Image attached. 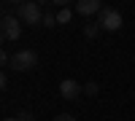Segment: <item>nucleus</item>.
<instances>
[{
	"instance_id": "1",
	"label": "nucleus",
	"mask_w": 135,
	"mask_h": 121,
	"mask_svg": "<svg viewBox=\"0 0 135 121\" xmlns=\"http://www.w3.org/2000/svg\"><path fill=\"white\" fill-rule=\"evenodd\" d=\"M16 16L22 19V22H27V24H43V16H46V14H43V8H41V3H32V0H30V3H22L19 8H16Z\"/></svg>"
},
{
	"instance_id": "2",
	"label": "nucleus",
	"mask_w": 135,
	"mask_h": 121,
	"mask_svg": "<svg viewBox=\"0 0 135 121\" xmlns=\"http://www.w3.org/2000/svg\"><path fill=\"white\" fill-rule=\"evenodd\" d=\"M0 32H3V40H19L22 38V19L11 16V14H3V19H0Z\"/></svg>"
},
{
	"instance_id": "3",
	"label": "nucleus",
	"mask_w": 135,
	"mask_h": 121,
	"mask_svg": "<svg viewBox=\"0 0 135 121\" xmlns=\"http://www.w3.org/2000/svg\"><path fill=\"white\" fill-rule=\"evenodd\" d=\"M35 65H38V54L32 51V49H22V51H16L14 57H11V67H14V70H19V73L32 70Z\"/></svg>"
},
{
	"instance_id": "4",
	"label": "nucleus",
	"mask_w": 135,
	"mask_h": 121,
	"mask_svg": "<svg viewBox=\"0 0 135 121\" xmlns=\"http://www.w3.org/2000/svg\"><path fill=\"white\" fill-rule=\"evenodd\" d=\"M97 24H100V30H108V32H116L119 27H122V14L116 8H103L97 14Z\"/></svg>"
},
{
	"instance_id": "5",
	"label": "nucleus",
	"mask_w": 135,
	"mask_h": 121,
	"mask_svg": "<svg viewBox=\"0 0 135 121\" xmlns=\"http://www.w3.org/2000/svg\"><path fill=\"white\" fill-rule=\"evenodd\" d=\"M81 92H84V86L78 81H73V78L60 81V94L65 97V100H76V97H81Z\"/></svg>"
},
{
	"instance_id": "6",
	"label": "nucleus",
	"mask_w": 135,
	"mask_h": 121,
	"mask_svg": "<svg viewBox=\"0 0 135 121\" xmlns=\"http://www.w3.org/2000/svg\"><path fill=\"white\" fill-rule=\"evenodd\" d=\"M76 11L81 16H92V14H100V11H103V3H100V0H78Z\"/></svg>"
},
{
	"instance_id": "7",
	"label": "nucleus",
	"mask_w": 135,
	"mask_h": 121,
	"mask_svg": "<svg viewBox=\"0 0 135 121\" xmlns=\"http://www.w3.org/2000/svg\"><path fill=\"white\" fill-rule=\"evenodd\" d=\"M70 8H60V14H57V24H68V22H70Z\"/></svg>"
},
{
	"instance_id": "8",
	"label": "nucleus",
	"mask_w": 135,
	"mask_h": 121,
	"mask_svg": "<svg viewBox=\"0 0 135 121\" xmlns=\"http://www.w3.org/2000/svg\"><path fill=\"white\" fill-rule=\"evenodd\" d=\"M100 92V86L95 83V81H89V83H84V94H89V97H95Z\"/></svg>"
},
{
	"instance_id": "9",
	"label": "nucleus",
	"mask_w": 135,
	"mask_h": 121,
	"mask_svg": "<svg viewBox=\"0 0 135 121\" xmlns=\"http://www.w3.org/2000/svg\"><path fill=\"white\" fill-rule=\"evenodd\" d=\"M97 30H100L97 22H95V24H86V27H84V35H86V38H95V35H97Z\"/></svg>"
},
{
	"instance_id": "10",
	"label": "nucleus",
	"mask_w": 135,
	"mask_h": 121,
	"mask_svg": "<svg viewBox=\"0 0 135 121\" xmlns=\"http://www.w3.org/2000/svg\"><path fill=\"white\" fill-rule=\"evenodd\" d=\"M57 24V14H46L43 16V27H54Z\"/></svg>"
},
{
	"instance_id": "11",
	"label": "nucleus",
	"mask_w": 135,
	"mask_h": 121,
	"mask_svg": "<svg viewBox=\"0 0 135 121\" xmlns=\"http://www.w3.org/2000/svg\"><path fill=\"white\" fill-rule=\"evenodd\" d=\"M16 118L19 121H32V113L30 111H22V113H16Z\"/></svg>"
},
{
	"instance_id": "12",
	"label": "nucleus",
	"mask_w": 135,
	"mask_h": 121,
	"mask_svg": "<svg viewBox=\"0 0 135 121\" xmlns=\"http://www.w3.org/2000/svg\"><path fill=\"white\" fill-rule=\"evenodd\" d=\"M54 121H76V116H70V113H60Z\"/></svg>"
},
{
	"instance_id": "13",
	"label": "nucleus",
	"mask_w": 135,
	"mask_h": 121,
	"mask_svg": "<svg viewBox=\"0 0 135 121\" xmlns=\"http://www.w3.org/2000/svg\"><path fill=\"white\" fill-rule=\"evenodd\" d=\"M3 121H19V118H3Z\"/></svg>"
}]
</instances>
